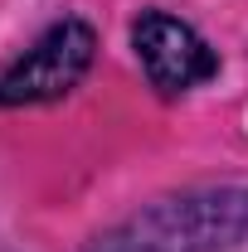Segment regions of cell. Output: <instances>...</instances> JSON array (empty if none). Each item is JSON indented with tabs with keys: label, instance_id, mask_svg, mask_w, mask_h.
I'll return each mask as SVG.
<instances>
[{
	"label": "cell",
	"instance_id": "2",
	"mask_svg": "<svg viewBox=\"0 0 248 252\" xmlns=\"http://www.w3.org/2000/svg\"><path fill=\"white\" fill-rule=\"evenodd\" d=\"M97 63V30L78 15H63L25 54L0 68V107H49L83 88Z\"/></svg>",
	"mask_w": 248,
	"mask_h": 252
},
{
	"label": "cell",
	"instance_id": "3",
	"mask_svg": "<svg viewBox=\"0 0 248 252\" xmlns=\"http://www.w3.org/2000/svg\"><path fill=\"white\" fill-rule=\"evenodd\" d=\"M131 54L141 63L156 97L175 102L219 78V49L170 10H141L131 20Z\"/></svg>",
	"mask_w": 248,
	"mask_h": 252
},
{
	"label": "cell",
	"instance_id": "1",
	"mask_svg": "<svg viewBox=\"0 0 248 252\" xmlns=\"http://www.w3.org/2000/svg\"><path fill=\"white\" fill-rule=\"evenodd\" d=\"M248 243V185L175 189L93 233L83 252H239Z\"/></svg>",
	"mask_w": 248,
	"mask_h": 252
}]
</instances>
